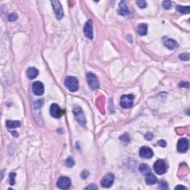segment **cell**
I'll use <instances>...</instances> for the list:
<instances>
[{
  "label": "cell",
  "instance_id": "30bf717a",
  "mask_svg": "<svg viewBox=\"0 0 190 190\" xmlns=\"http://www.w3.org/2000/svg\"><path fill=\"white\" fill-rule=\"evenodd\" d=\"M177 148L180 153H184L189 148V140L187 138H180L177 144Z\"/></svg>",
  "mask_w": 190,
  "mask_h": 190
},
{
  "label": "cell",
  "instance_id": "f546056e",
  "mask_svg": "<svg viewBox=\"0 0 190 190\" xmlns=\"http://www.w3.org/2000/svg\"><path fill=\"white\" fill-rule=\"evenodd\" d=\"M153 134L152 132H150V131H148L145 134V139L147 140H152L153 139Z\"/></svg>",
  "mask_w": 190,
  "mask_h": 190
},
{
  "label": "cell",
  "instance_id": "4316f807",
  "mask_svg": "<svg viewBox=\"0 0 190 190\" xmlns=\"http://www.w3.org/2000/svg\"><path fill=\"white\" fill-rule=\"evenodd\" d=\"M163 7L166 10H169L172 7V2L171 1H164L163 2Z\"/></svg>",
  "mask_w": 190,
  "mask_h": 190
},
{
  "label": "cell",
  "instance_id": "d6986e66",
  "mask_svg": "<svg viewBox=\"0 0 190 190\" xmlns=\"http://www.w3.org/2000/svg\"><path fill=\"white\" fill-rule=\"evenodd\" d=\"M21 123L17 121H7L6 122V126L8 129H16L20 126Z\"/></svg>",
  "mask_w": 190,
  "mask_h": 190
},
{
  "label": "cell",
  "instance_id": "7402d4cb",
  "mask_svg": "<svg viewBox=\"0 0 190 190\" xmlns=\"http://www.w3.org/2000/svg\"><path fill=\"white\" fill-rule=\"evenodd\" d=\"M74 161L73 157H68V158L65 160V165H66V166H68V167L69 168H72L73 167L74 165Z\"/></svg>",
  "mask_w": 190,
  "mask_h": 190
},
{
  "label": "cell",
  "instance_id": "ac0fdd59",
  "mask_svg": "<svg viewBox=\"0 0 190 190\" xmlns=\"http://www.w3.org/2000/svg\"><path fill=\"white\" fill-rule=\"evenodd\" d=\"M147 30H148V25L146 23H141L138 25V32L140 35L144 36L147 33Z\"/></svg>",
  "mask_w": 190,
  "mask_h": 190
},
{
  "label": "cell",
  "instance_id": "52a82bcc",
  "mask_svg": "<svg viewBox=\"0 0 190 190\" xmlns=\"http://www.w3.org/2000/svg\"><path fill=\"white\" fill-rule=\"evenodd\" d=\"M51 4H52L53 9H54V13L56 14L57 18L58 19H61L63 16V9L61 3L59 1L54 0V1H51Z\"/></svg>",
  "mask_w": 190,
  "mask_h": 190
},
{
  "label": "cell",
  "instance_id": "6da1fadb",
  "mask_svg": "<svg viewBox=\"0 0 190 190\" xmlns=\"http://www.w3.org/2000/svg\"><path fill=\"white\" fill-rule=\"evenodd\" d=\"M65 86L72 92L77 91L79 89L78 80L75 77L68 76L65 79Z\"/></svg>",
  "mask_w": 190,
  "mask_h": 190
},
{
  "label": "cell",
  "instance_id": "d4e9b609",
  "mask_svg": "<svg viewBox=\"0 0 190 190\" xmlns=\"http://www.w3.org/2000/svg\"><path fill=\"white\" fill-rule=\"evenodd\" d=\"M16 176V174L14 172L11 173L9 174V180H10V184L11 186H14L15 184V177Z\"/></svg>",
  "mask_w": 190,
  "mask_h": 190
},
{
  "label": "cell",
  "instance_id": "4dcf8cb0",
  "mask_svg": "<svg viewBox=\"0 0 190 190\" xmlns=\"http://www.w3.org/2000/svg\"><path fill=\"white\" fill-rule=\"evenodd\" d=\"M157 144L161 147H166L167 143H166V142L164 140H159V141L157 142Z\"/></svg>",
  "mask_w": 190,
  "mask_h": 190
},
{
  "label": "cell",
  "instance_id": "5bb4252c",
  "mask_svg": "<svg viewBox=\"0 0 190 190\" xmlns=\"http://www.w3.org/2000/svg\"><path fill=\"white\" fill-rule=\"evenodd\" d=\"M117 13L119 15L123 16H130V11L128 9L127 5H126V2L125 1H121L119 4V7L117 10Z\"/></svg>",
  "mask_w": 190,
  "mask_h": 190
},
{
  "label": "cell",
  "instance_id": "7c38bea8",
  "mask_svg": "<svg viewBox=\"0 0 190 190\" xmlns=\"http://www.w3.org/2000/svg\"><path fill=\"white\" fill-rule=\"evenodd\" d=\"M50 113H51V115L54 118H59L63 115V112H62L61 108L59 106V105H57V103H53L51 105V108H50Z\"/></svg>",
  "mask_w": 190,
  "mask_h": 190
},
{
  "label": "cell",
  "instance_id": "e0dca14e",
  "mask_svg": "<svg viewBox=\"0 0 190 190\" xmlns=\"http://www.w3.org/2000/svg\"><path fill=\"white\" fill-rule=\"evenodd\" d=\"M157 179L155 174H153L152 173L148 172V174H146V183L148 185H153L155 183H157Z\"/></svg>",
  "mask_w": 190,
  "mask_h": 190
},
{
  "label": "cell",
  "instance_id": "f1b7e54d",
  "mask_svg": "<svg viewBox=\"0 0 190 190\" xmlns=\"http://www.w3.org/2000/svg\"><path fill=\"white\" fill-rule=\"evenodd\" d=\"M159 188L161 189H168V183L166 181H161L159 184Z\"/></svg>",
  "mask_w": 190,
  "mask_h": 190
},
{
  "label": "cell",
  "instance_id": "4fadbf2b",
  "mask_svg": "<svg viewBox=\"0 0 190 190\" xmlns=\"http://www.w3.org/2000/svg\"><path fill=\"white\" fill-rule=\"evenodd\" d=\"M140 156L145 159H150L153 157V151L148 146H143L140 149Z\"/></svg>",
  "mask_w": 190,
  "mask_h": 190
},
{
  "label": "cell",
  "instance_id": "9a60e30c",
  "mask_svg": "<svg viewBox=\"0 0 190 190\" xmlns=\"http://www.w3.org/2000/svg\"><path fill=\"white\" fill-rule=\"evenodd\" d=\"M163 43L164 46L169 49H170V50H174L177 48H178V43L175 40L172 39L167 38L163 41Z\"/></svg>",
  "mask_w": 190,
  "mask_h": 190
},
{
  "label": "cell",
  "instance_id": "8992f818",
  "mask_svg": "<svg viewBox=\"0 0 190 190\" xmlns=\"http://www.w3.org/2000/svg\"><path fill=\"white\" fill-rule=\"evenodd\" d=\"M72 185L71 179L68 177L62 176L59 177L57 182V186L60 189H68Z\"/></svg>",
  "mask_w": 190,
  "mask_h": 190
},
{
  "label": "cell",
  "instance_id": "ffe728a7",
  "mask_svg": "<svg viewBox=\"0 0 190 190\" xmlns=\"http://www.w3.org/2000/svg\"><path fill=\"white\" fill-rule=\"evenodd\" d=\"M139 171L143 174H148V172H150V168L147 164L142 163L139 166Z\"/></svg>",
  "mask_w": 190,
  "mask_h": 190
},
{
  "label": "cell",
  "instance_id": "cb8c5ba5",
  "mask_svg": "<svg viewBox=\"0 0 190 190\" xmlns=\"http://www.w3.org/2000/svg\"><path fill=\"white\" fill-rule=\"evenodd\" d=\"M136 3L140 8H145L147 6L146 2L144 0H138L136 2Z\"/></svg>",
  "mask_w": 190,
  "mask_h": 190
},
{
  "label": "cell",
  "instance_id": "83f0119b",
  "mask_svg": "<svg viewBox=\"0 0 190 190\" xmlns=\"http://www.w3.org/2000/svg\"><path fill=\"white\" fill-rule=\"evenodd\" d=\"M120 139H121L123 143L125 142V143H129V141H130V138H129V134H123V135H122V136L120 138Z\"/></svg>",
  "mask_w": 190,
  "mask_h": 190
},
{
  "label": "cell",
  "instance_id": "7a4b0ae2",
  "mask_svg": "<svg viewBox=\"0 0 190 190\" xmlns=\"http://www.w3.org/2000/svg\"><path fill=\"white\" fill-rule=\"evenodd\" d=\"M73 114L75 119L81 126H85L86 124V120L84 115L83 111L79 106H75L73 108Z\"/></svg>",
  "mask_w": 190,
  "mask_h": 190
},
{
  "label": "cell",
  "instance_id": "2e32d148",
  "mask_svg": "<svg viewBox=\"0 0 190 190\" xmlns=\"http://www.w3.org/2000/svg\"><path fill=\"white\" fill-rule=\"evenodd\" d=\"M26 74L28 77L31 80L36 78L39 74V71L37 68H34V67H30L28 68L26 72Z\"/></svg>",
  "mask_w": 190,
  "mask_h": 190
},
{
  "label": "cell",
  "instance_id": "e575fe53",
  "mask_svg": "<svg viewBox=\"0 0 190 190\" xmlns=\"http://www.w3.org/2000/svg\"><path fill=\"white\" fill-rule=\"evenodd\" d=\"M174 189H185L187 190V187H183V186H180V185H178V186H177L175 188H174Z\"/></svg>",
  "mask_w": 190,
  "mask_h": 190
},
{
  "label": "cell",
  "instance_id": "3957f363",
  "mask_svg": "<svg viewBox=\"0 0 190 190\" xmlns=\"http://www.w3.org/2000/svg\"><path fill=\"white\" fill-rule=\"evenodd\" d=\"M134 96L132 94H124L121 98V106L122 108H130L132 107L134 103Z\"/></svg>",
  "mask_w": 190,
  "mask_h": 190
},
{
  "label": "cell",
  "instance_id": "9c48e42d",
  "mask_svg": "<svg viewBox=\"0 0 190 190\" xmlns=\"http://www.w3.org/2000/svg\"><path fill=\"white\" fill-rule=\"evenodd\" d=\"M84 34L89 39H92L94 37V34H93V22L91 19L88 20L87 22L86 23L85 26L83 28Z\"/></svg>",
  "mask_w": 190,
  "mask_h": 190
},
{
  "label": "cell",
  "instance_id": "5b68a950",
  "mask_svg": "<svg viewBox=\"0 0 190 190\" xmlns=\"http://www.w3.org/2000/svg\"><path fill=\"white\" fill-rule=\"evenodd\" d=\"M87 81L88 84H89V87L91 88L92 90H97L98 89L99 86V80H98L97 77H96V75L94 74L93 73H88L87 75Z\"/></svg>",
  "mask_w": 190,
  "mask_h": 190
},
{
  "label": "cell",
  "instance_id": "1f68e13d",
  "mask_svg": "<svg viewBox=\"0 0 190 190\" xmlns=\"http://www.w3.org/2000/svg\"><path fill=\"white\" fill-rule=\"evenodd\" d=\"M89 175V172L87 170H85V171H82L81 173V177H82L83 179H86L88 178V176Z\"/></svg>",
  "mask_w": 190,
  "mask_h": 190
},
{
  "label": "cell",
  "instance_id": "484cf974",
  "mask_svg": "<svg viewBox=\"0 0 190 190\" xmlns=\"http://www.w3.org/2000/svg\"><path fill=\"white\" fill-rule=\"evenodd\" d=\"M18 19V14L16 13H12L8 16V20L10 22H15Z\"/></svg>",
  "mask_w": 190,
  "mask_h": 190
},
{
  "label": "cell",
  "instance_id": "603a6c76",
  "mask_svg": "<svg viewBox=\"0 0 190 190\" xmlns=\"http://www.w3.org/2000/svg\"><path fill=\"white\" fill-rule=\"evenodd\" d=\"M179 58L183 61H188L189 59V53H181L179 55Z\"/></svg>",
  "mask_w": 190,
  "mask_h": 190
},
{
  "label": "cell",
  "instance_id": "d6a6232c",
  "mask_svg": "<svg viewBox=\"0 0 190 190\" xmlns=\"http://www.w3.org/2000/svg\"><path fill=\"white\" fill-rule=\"evenodd\" d=\"M179 86L180 87H182V88H189V82H180V83L179 84Z\"/></svg>",
  "mask_w": 190,
  "mask_h": 190
},
{
  "label": "cell",
  "instance_id": "44dd1931",
  "mask_svg": "<svg viewBox=\"0 0 190 190\" xmlns=\"http://www.w3.org/2000/svg\"><path fill=\"white\" fill-rule=\"evenodd\" d=\"M177 11L178 12L181 13V14H187L189 13L190 11V7L189 6H182V5H177L176 6Z\"/></svg>",
  "mask_w": 190,
  "mask_h": 190
},
{
  "label": "cell",
  "instance_id": "277c9868",
  "mask_svg": "<svg viewBox=\"0 0 190 190\" xmlns=\"http://www.w3.org/2000/svg\"><path fill=\"white\" fill-rule=\"evenodd\" d=\"M153 168L157 174H163L167 171V164L163 160H157L154 164Z\"/></svg>",
  "mask_w": 190,
  "mask_h": 190
},
{
  "label": "cell",
  "instance_id": "ba28073f",
  "mask_svg": "<svg viewBox=\"0 0 190 190\" xmlns=\"http://www.w3.org/2000/svg\"><path fill=\"white\" fill-rule=\"evenodd\" d=\"M114 181V175L112 173H108L101 180L102 187L108 188L113 184Z\"/></svg>",
  "mask_w": 190,
  "mask_h": 190
},
{
  "label": "cell",
  "instance_id": "d590c367",
  "mask_svg": "<svg viewBox=\"0 0 190 190\" xmlns=\"http://www.w3.org/2000/svg\"><path fill=\"white\" fill-rule=\"evenodd\" d=\"M11 134H12L13 135H14V137H15V138H17V137L19 136V134H18L16 131H13L12 132H11Z\"/></svg>",
  "mask_w": 190,
  "mask_h": 190
},
{
  "label": "cell",
  "instance_id": "836d02e7",
  "mask_svg": "<svg viewBox=\"0 0 190 190\" xmlns=\"http://www.w3.org/2000/svg\"><path fill=\"white\" fill-rule=\"evenodd\" d=\"M86 189H97V187L95 184H91L90 186L87 187L86 188Z\"/></svg>",
  "mask_w": 190,
  "mask_h": 190
},
{
  "label": "cell",
  "instance_id": "8fae6325",
  "mask_svg": "<svg viewBox=\"0 0 190 190\" xmlns=\"http://www.w3.org/2000/svg\"><path fill=\"white\" fill-rule=\"evenodd\" d=\"M32 90L35 95L37 96H41L44 93V85L42 82H39V81H37L34 82L32 85Z\"/></svg>",
  "mask_w": 190,
  "mask_h": 190
}]
</instances>
